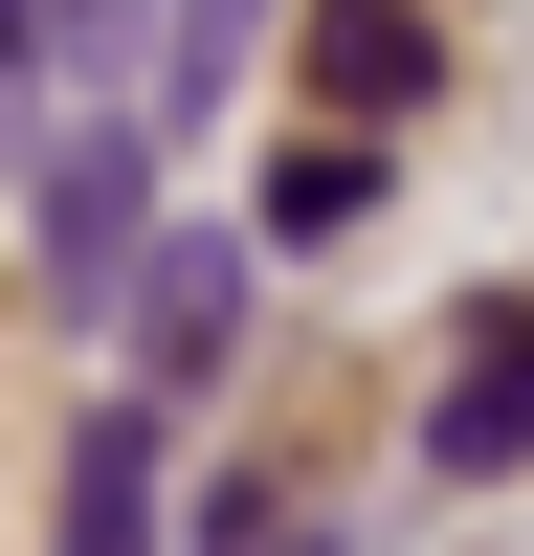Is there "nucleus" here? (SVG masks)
I'll return each instance as SVG.
<instances>
[{
	"label": "nucleus",
	"mask_w": 534,
	"mask_h": 556,
	"mask_svg": "<svg viewBox=\"0 0 534 556\" xmlns=\"http://www.w3.org/2000/svg\"><path fill=\"white\" fill-rule=\"evenodd\" d=\"M290 89L379 134V112H423V89H445V23H423V0H312V23H290Z\"/></svg>",
	"instance_id": "nucleus-1"
},
{
	"label": "nucleus",
	"mask_w": 534,
	"mask_h": 556,
	"mask_svg": "<svg viewBox=\"0 0 534 556\" xmlns=\"http://www.w3.org/2000/svg\"><path fill=\"white\" fill-rule=\"evenodd\" d=\"M245 290H267V267H245V245H201V223H178V245H134V290H112V312H134V356H156V401L245 356Z\"/></svg>",
	"instance_id": "nucleus-2"
},
{
	"label": "nucleus",
	"mask_w": 534,
	"mask_h": 556,
	"mask_svg": "<svg viewBox=\"0 0 534 556\" xmlns=\"http://www.w3.org/2000/svg\"><path fill=\"white\" fill-rule=\"evenodd\" d=\"M423 468H534V290H490L468 312V356H445V401H423Z\"/></svg>",
	"instance_id": "nucleus-3"
},
{
	"label": "nucleus",
	"mask_w": 534,
	"mask_h": 556,
	"mask_svg": "<svg viewBox=\"0 0 534 556\" xmlns=\"http://www.w3.org/2000/svg\"><path fill=\"white\" fill-rule=\"evenodd\" d=\"M156 468H178V445H156V401H112V424L67 445V513H44V556H156Z\"/></svg>",
	"instance_id": "nucleus-4"
},
{
	"label": "nucleus",
	"mask_w": 534,
	"mask_h": 556,
	"mask_svg": "<svg viewBox=\"0 0 534 556\" xmlns=\"http://www.w3.org/2000/svg\"><path fill=\"white\" fill-rule=\"evenodd\" d=\"M134 245H156V223H134V134H89V156H67V201H44V267H67V312H89V290H134Z\"/></svg>",
	"instance_id": "nucleus-5"
},
{
	"label": "nucleus",
	"mask_w": 534,
	"mask_h": 556,
	"mask_svg": "<svg viewBox=\"0 0 534 556\" xmlns=\"http://www.w3.org/2000/svg\"><path fill=\"white\" fill-rule=\"evenodd\" d=\"M356 201H379V134H312V156L290 178H267V245H334V223Z\"/></svg>",
	"instance_id": "nucleus-6"
},
{
	"label": "nucleus",
	"mask_w": 534,
	"mask_h": 556,
	"mask_svg": "<svg viewBox=\"0 0 534 556\" xmlns=\"http://www.w3.org/2000/svg\"><path fill=\"white\" fill-rule=\"evenodd\" d=\"M245 23H267V0H178V45H156V112H223V89H245Z\"/></svg>",
	"instance_id": "nucleus-7"
},
{
	"label": "nucleus",
	"mask_w": 534,
	"mask_h": 556,
	"mask_svg": "<svg viewBox=\"0 0 534 556\" xmlns=\"http://www.w3.org/2000/svg\"><path fill=\"white\" fill-rule=\"evenodd\" d=\"M112 45H134V0H44V67H89V89H112Z\"/></svg>",
	"instance_id": "nucleus-8"
},
{
	"label": "nucleus",
	"mask_w": 534,
	"mask_h": 556,
	"mask_svg": "<svg viewBox=\"0 0 534 556\" xmlns=\"http://www.w3.org/2000/svg\"><path fill=\"white\" fill-rule=\"evenodd\" d=\"M23 67H44V0H0V89H23Z\"/></svg>",
	"instance_id": "nucleus-9"
},
{
	"label": "nucleus",
	"mask_w": 534,
	"mask_h": 556,
	"mask_svg": "<svg viewBox=\"0 0 534 556\" xmlns=\"http://www.w3.org/2000/svg\"><path fill=\"white\" fill-rule=\"evenodd\" d=\"M290 556H312V534H290Z\"/></svg>",
	"instance_id": "nucleus-10"
}]
</instances>
